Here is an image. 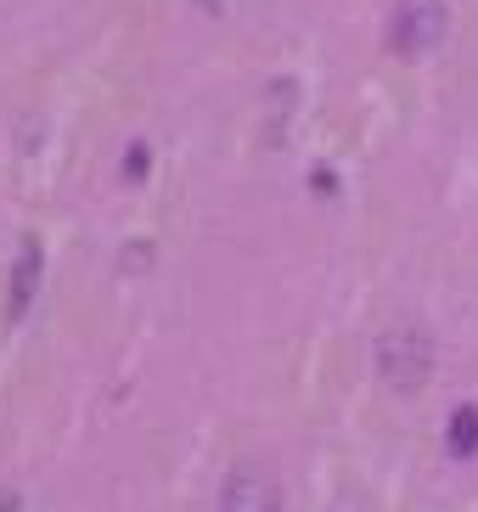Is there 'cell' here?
<instances>
[{
    "label": "cell",
    "instance_id": "6da1fadb",
    "mask_svg": "<svg viewBox=\"0 0 478 512\" xmlns=\"http://www.w3.org/2000/svg\"><path fill=\"white\" fill-rule=\"evenodd\" d=\"M377 377H383L394 394L428 389V377H434V338H428V327L394 321V327L377 338Z\"/></svg>",
    "mask_w": 478,
    "mask_h": 512
},
{
    "label": "cell",
    "instance_id": "7a4b0ae2",
    "mask_svg": "<svg viewBox=\"0 0 478 512\" xmlns=\"http://www.w3.org/2000/svg\"><path fill=\"white\" fill-rule=\"evenodd\" d=\"M445 40V0H400L389 17V46L400 57H428Z\"/></svg>",
    "mask_w": 478,
    "mask_h": 512
},
{
    "label": "cell",
    "instance_id": "3957f363",
    "mask_svg": "<svg viewBox=\"0 0 478 512\" xmlns=\"http://www.w3.org/2000/svg\"><path fill=\"white\" fill-rule=\"evenodd\" d=\"M220 512H282V490L265 467H231L220 484Z\"/></svg>",
    "mask_w": 478,
    "mask_h": 512
},
{
    "label": "cell",
    "instance_id": "277c9868",
    "mask_svg": "<svg viewBox=\"0 0 478 512\" xmlns=\"http://www.w3.org/2000/svg\"><path fill=\"white\" fill-rule=\"evenodd\" d=\"M29 282H40V254H23V265H17V282H12V310H23V299H29Z\"/></svg>",
    "mask_w": 478,
    "mask_h": 512
},
{
    "label": "cell",
    "instance_id": "5b68a950",
    "mask_svg": "<svg viewBox=\"0 0 478 512\" xmlns=\"http://www.w3.org/2000/svg\"><path fill=\"white\" fill-rule=\"evenodd\" d=\"M478 445V411H456V451H473Z\"/></svg>",
    "mask_w": 478,
    "mask_h": 512
}]
</instances>
